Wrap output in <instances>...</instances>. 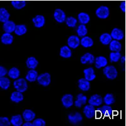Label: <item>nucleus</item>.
<instances>
[{"instance_id":"aec40b11","label":"nucleus","mask_w":126,"mask_h":126,"mask_svg":"<svg viewBox=\"0 0 126 126\" xmlns=\"http://www.w3.org/2000/svg\"><path fill=\"white\" fill-rule=\"evenodd\" d=\"M23 98H24V96L23 95V93L18 92L17 90L12 92L11 95H10L11 101L16 103H18L22 102L23 100Z\"/></svg>"},{"instance_id":"c03bdc74","label":"nucleus","mask_w":126,"mask_h":126,"mask_svg":"<svg viewBox=\"0 0 126 126\" xmlns=\"http://www.w3.org/2000/svg\"><path fill=\"white\" fill-rule=\"evenodd\" d=\"M23 126H33V124L31 122H25L23 124Z\"/></svg>"},{"instance_id":"c85d7f7f","label":"nucleus","mask_w":126,"mask_h":126,"mask_svg":"<svg viewBox=\"0 0 126 126\" xmlns=\"http://www.w3.org/2000/svg\"><path fill=\"white\" fill-rule=\"evenodd\" d=\"M100 42L104 46H108L110 44L113 39H112V36L110 35V33H103L100 36L99 38Z\"/></svg>"},{"instance_id":"7c9ffc66","label":"nucleus","mask_w":126,"mask_h":126,"mask_svg":"<svg viewBox=\"0 0 126 126\" xmlns=\"http://www.w3.org/2000/svg\"><path fill=\"white\" fill-rule=\"evenodd\" d=\"M10 17V14L7 10L4 8H0V22L2 23L8 21Z\"/></svg>"},{"instance_id":"412c9836","label":"nucleus","mask_w":126,"mask_h":126,"mask_svg":"<svg viewBox=\"0 0 126 126\" xmlns=\"http://www.w3.org/2000/svg\"><path fill=\"white\" fill-rule=\"evenodd\" d=\"M83 73L85 78L89 81H92L96 78V75L94 74V71L93 67H90L86 68L83 70Z\"/></svg>"},{"instance_id":"de8ad7c7","label":"nucleus","mask_w":126,"mask_h":126,"mask_svg":"<svg viewBox=\"0 0 126 126\" xmlns=\"http://www.w3.org/2000/svg\"></svg>"},{"instance_id":"09e8293b","label":"nucleus","mask_w":126,"mask_h":126,"mask_svg":"<svg viewBox=\"0 0 126 126\" xmlns=\"http://www.w3.org/2000/svg\"></svg>"},{"instance_id":"79ce46f5","label":"nucleus","mask_w":126,"mask_h":126,"mask_svg":"<svg viewBox=\"0 0 126 126\" xmlns=\"http://www.w3.org/2000/svg\"><path fill=\"white\" fill-rule=\"evenodd\" d=\"M8 71L6 69V68L2 66H0V77L5 76L6 75H8Z\"/></svg>"},{"instance_id":"20e7f679","label":"nucleus","mask_w":126,"mask_h":126,"mask_svg":"<svg viewBox=\"0 0 126 126\" xmlns=\"http://www.w3.org/2000/svg\"><path fill=\"white\" fill-rule=\"evenodd\" d=\"M95 14L98 18L105 20L110 15V10L107 6H100L96 10Z\"/></svg>"},{"instance_id":"c756f323","label":"nucleus","mask_w":126,"mask_h":126,"mask_svg":"<svg viewBox=\"0 0 126 126\" xmlns=\"http://www.w3.org/2000/svg\"><path fill=\"white\" fill-rule=\"evenodd\" d=\"M94 44L93 40L88 36H85L81 39V45L85 48L92 47Z\"/></svg>"},{"instance_id":"c9c22d12","label":"nucleus","mask_w":126,"mask_h":126,"mask_svg":"<svg viewBox=\"0 0 126 126\" xmlns=\"http://www.w3.org/2000/svg\"><path fill=\"white\" fill-rule=\"evenodd\" d=\"M76 33L79 37L82 38L86 36L88 33V29L86 25L83 24L79 25L76 29Z\"/></svg>"},{"instance_id":"6ab92c4d","label":"nucleus","mask_w":126,"mask_h":126,"mask_svg":"<svg viewBox=\"0 0 126 126\" xmlns=\"http://www.w3.org/2000/svg\"><path fill=\"white\" fill-rule=\"evenodd\" d=\"M97 111L100 112L101 114L105 117H111L113 113V110L110 105H105L102 107H100L97 109Z\"/></svg>"},{"instance_id":"9d476101","label":"nucleus","mask_w":126,"mask_h":126,"mask_svg":"<svg viewBox=\"0 0 126 126\" xmlns=\"http://www.w3.org/2000/svg\"><path fill=\"white\" fill-rule=\"evenodd\" d=\"M103 98L98 94H94L91 96V97L88 100L89 104L92 105L94 107L100 106L103 103Z\"/></svg>"},{"instance_id":"4be33fe9","label":"nucleus","mask_w":126,"mask_h":126,"mask_svg":"<svg viewBox=\"0 0 126 126\" xmlns=\"http://www.w3.org/2000/svg\"><path fill=\"white\" fill-rule=\"evenodd\" d=\"M59 55L61 57L64 59H69L72 56V51L68 46H64L60 49Z\"/></svg>"},{"instance_id":"5701e85b","label":"nucleus","mask_w":126,"mask_h":126,"mask_svg":"<svg viewBox=\"0 0 126 126\" xmlns=\"http://www.w3.org/2000/svg\"><path fill=\"white\" fill-rule=\"evenodd\" d=\"M14 37H13V35L10 33H3L1 35V43L4 45H11L13 42Z\"/></svg>"},{"instance_id":"bb28decb","label":"nucleus","mask_w":126,"mask_h":126,"mask_svg":"<svg viewBox=\"0 0 126 126\" xmlns=\"http://www.w3.org/2000/svg\"><path fill=\"white\" fill-rule=\"evenodd\" d=\"M109 49L112 52H120L122 50V44L119 40L113 39L109 44Z\"/></svg>"},{"instance_id":"4468645a","label":"nucleus","mask_w":126,"mask_h":126,"mask_svg":"<svg viewBox=\"0 0 126 126\" xmlns=\"http://www.w3.org/2000/svg\"><path fill=\"white\" fill-rule=\"evenodd\" d=\"M110 35L112 36L113 40H122L124 38V31L119 28H114L112 30Z\"/></svg>"},{"instance_id":"a211bd4d","label":"nucleus","mask_w":126,"mask_h":126,"mask_svg":"<svg viewBox=\"0 0 126 126\" xmlns=\"http://www.w3.org/2000/svg\"><path fill=\"white\" fill-rule=\"evenodd\" d=\"M78 88L83 92H88L90 88V83L86 79L80 78L78 81Z\"/></svg>"},{"instance_id":"58836bf2","label":"nucleus","mask_w":126,"mask_h":126,"mask_svg":"<svg viewBox=\"0 0 126 126\" xmlns=\"http://www.w3.org/2000/svg\"><path fill=\"white\" fill-rule=\"evenodd\" d=\"M78 20L77 18H75L74 16H68L67 17L66 20V24L68 27L70 28H75L76 27V25L78 23Z\"/></svg>"},{"instance_id":"7ed1b4c3","label":"nucleus","mask_w":126,"mask_h":126,"mask_svg":"<svg viewBox=\"0 0 126 126\" xmlns=\"http://www.w3.org/2000/svg\"><path fill=\"white\" fill-rule=\"evenodd\" d=\"M37 81L39 85L46 87L49 86L51 83V76L48 73H42L38 76Z\"/></svg>"},{"instance_id":"6e6552de","label":"nucleus","mask_w":126,"mask_h":126,"mask_svg":"<svg viewBox=\"0 0 126 126\" xmlns=\"http://www.w3.org/2000/svg\"><path fill=\"white\" fill-rule=\"evenodd\" d=\"M83 113L87 119H91L93 118L96 113V110L94 109V107L90 104L86 105L85 107L83 108Z\"/></svg>"},{"instance_id":"f704fd0d","label":"nucleus","mask_w":126,"mask_h":126,"mask_svg":"<svg viewBox=\"0 0 126 126\" xmlns=\"http://www.w3.org/2000/svg\"><path fill=\"white\" fill-rule=\"evenodd\" d=\"M11 85V81L10 79L7 77L3 76V77H0V87L1 88L6 90L10 88Z\"/></svg>"},{"instance_id":"a18cd8bd","label":"nucleus","mask_w":126,"mask_h":126,"mask_svg":"<svg viewBox=\"0 0 126 126\" xmlns=\"http://www.w3.org/2000/svg\"><path fill=\"white\" fill-rule=\"evenodd\" d=\"M126 56H123V57H121V59H120V61H121V63H122V64L125 63V62H126Z\"/></svg>"},{"instance_id":"4c0bfd02","label":"nucleus","mask_w":126,"mask_h":126,"mask_svg":"<svg viewBox=\"0 0 126 126\" xmlns=\"http://www.w3.org/2000/svg\"><path fill=\"white\" fill-rule=\"evenodd\" d=\"M103 99L105 104L108 105H111L113 104L115 102L114 96L112 93H107Z\"/></svg>"},{"instance_id":"37998d69","label":"nucleus","mask_w":126,"mask_h":126,"mask_svg":"<svg viewBox=\"0 0 126 126\" xmlns=\"http://www.w3.org/2000/svg\"><path fill=\"white\" fill-rule=\"evenodd\" d=\"M120 9L121 10L122 12L126 13V1H123L121 2L120 4Z\"/></svg>"},{"instance_id":"dca6fc26","label":"nucleus","mask_w":126,"mask_h":126,"mask_svg":"<svg viewBox=\"0 0 126 126\" xmlns=\"http://www.w3.org/2000/svg\"><path fill=\"white\" fill-rule=\"evenodd\" d=\"M16 26V25L15 23L14 22L11 21V20H8L7 22L3 23V29L4 32L12 33L13 32H15Z\"/></svg>"},{"instance_id":"f8f14e48","label":"nucleus","mask_w":126,"mask_h":126,"mask_svg":"<svg viewBox=\"0 0 126 126\" xmlns=\"http://www.w3.org/2000/svg\"><path fill=\"white\" fill-rule=\"evenodd\" d=\"M95 57L90 52H86L81 57L80 61L83 64H92L94 63Z\"/></svg>"},{"instance_id":"f257e3e1","label":"nucleus","mask_w":126,"mask_h":126,"mask_svg":"<svg viewBox=\"0 0 126 126\" xmlns=\"http://www.w3.org/2000/svg\"><path fill=\"white\" fill-rule=\"evenodd\" d=\"M103 73L106 78L110 80H113L118 76V71L115 67L113 66H107L103 67Z\"/></svg>"},{"instance_id":"393cba45","label":"nucleus","mask_w":126,"mask_h":126,"mask_svg":"<svg viewBox=\"0 0 126 126\" xmlns=\"http://www.w3.org/2000/svg\"><path fill=\"white\" fill-rule=\"evenodd\" d=\"M38 76V72L35 69H30L27 72L25 76V79L29 82H34L37 81Z\"/></svg>"},{"instance_id":"1a4fd4ad","label":"nucleus","mask_w":126,"mask_h":126,"mask_svg":"<svg viewBox=\"0 0 126 126\" xmlns=\"http://www.w3.org/2000/svg\"><path fill=\"white\" fill-rule=\"evenodd\" d=\"M68 120L69 122L73 125H78L82 122L83 116L79 112L71 113L68 115Z\"/></svg>"},{"instance_id":"e433bc0d","label":"nucleus","mask_w":126,"mask_h":126,"mask_svg":"<svg viewBox=\"0 0 126 126\" xmlns=\"http://www.w3.org/2000/svg\"><path fill=\"white\" fill-rule=\"evenodd\" d=\"M122 56L120 52H112L109 54V59L111 63H117L120 60Z\"/></svg>"},{"instance_id":"72a5a7b5","label":"nucleus","mask_w":126,"mask_h":126,"mask_svg":"<svg viewBox=\"0 0 126 126\" xmlns=\"http://www.w3.org/2000/svg\"><path fill=\"white\" fill-rule=\"evenodd\" d=\"M27 32V28L26 27L25 25L20 24L17 25L16 26V29L15 30V33L16 35L22 36L25 34Z\"/></svg>"},{"instance_id":"cd10ccee","label":"nucleus","mask_w":126,"mask_h":126,"mask_svg":"<svg viewBox=\"0 0 126 126\" xmlns=\"http://www.w3.org/2000/svg\"><path fill=\"white\" fill-rule=\"evenodd\" d=\"M23 118L22 115L20 114L13 115L10 119L12 125L13 126H23Z\"/></svg>"},{"instance_id":"2f4dec72","label":"nucleus","mask_w":126,"mask_h":126,"mask_svg":"<svg viewBox=\"0 0 126 126\" xmlns=\"http://www.w3.org/2000/svg\"><path fill=\"white\" fill-rule=\"evenodd\" d=\"M11 4L16 10H22L25 7L27 3L24 0H12Z\"/></svg>"},{"instance_id":"39448f33","label":"nucleus","mask_w":126,"mask_h":126,"mask_svg":"<svg viewBox=\"0 0 126 126\" xmlns=\"http://www.w3.org/2000/svg\"><path fill=\"white\" fill-rule=\"evenodd\" d=\"M53 16L55 20L59 23H63L65 22L66 18H67L65 12L60 8H57L55 10Z\"/></svg>"},{"instance_id":"ea45409f","label":"nucleus","mask_w":126,"mask_h":126,"mask_svg":"<svg viewBox=\"0 0 126 126\" xmlns=\"http://www.w3.org/2000/svg\"><path fill=\"white\" fill-rule=\"evenodd\" d=\"M12 125L11 121L7 117H0V126H10Z\"/></svg>"},{"instance_id":"423d86ee","label":"nucleus","mask_w":126,"mask_h":126,"mask_svg":"<svg viewBox=\"0 0 126 126\" xmlns=\"http://www.w3.org/2000/svg\"><path fill=\"white\" fill-rule=\"evenodd\" d=\"M79 37L78 35H73L69 36L67 40V46L70 47L71 49H75L81 45V40H79Z\"/></svg>"},{"instance_id":"49530a36","label":"nucleus","mask_w":126,"mask_h":126,"mask_svg":"<svg viewBox=\"0 0 126 126\" xmlns=\"http://www.w3.org/2000/svg\"></svg>"},{"instance_id":"a878e982","label":"nucleus","mask_w":126,"mask_h":126,"mask_svg":"<svg viewBox=\"0 0 126 126\" xmlns=\"http://www.w3.org/2000/svg\"><path fill=\"white\" fill-rule=\"evenodd\" d=\"M39 64V61L35 57H29L26 61V66L30 69H35Z\"/></svg>"},{"instance_id":"ddd939ff","label":"nucleus","mask_w":126,"mask_h":126,"mask_svg":"<svg viewBox=\"0 0 126 126\" xmlns=\"http://www.w3.org/2000/svg\"><path fill=\"white\" fill-rule=\"evenodd\" d=\"M94 66L97 69H100L102 67H105L107 66L108 64V60L106 57L104 56H98L95 57L94 60Z\"/></svg>"},{"instance_id":"2eb2a0df","label":"nucleus","mask_w":126,"mask_h":126,"mask_svg":"<svg viewBox=\"0 0 126 126\" xmlns=\"http://www.w3.org/2000/svg\"><path fill=\"white\" fill-rule=\"evenodd\" d=\"M22 116L25 122H32L35 119L36 115L33 110L30 109H25L22 113Z\"/></svg>"},{"instance_id":"b1692460","label":"nucleus","mask_w":126,"mask_h":126,"mask_svg":"<svg viewBox=\"0 0 126 126\" xmlns=\"http://www.w3.org/2000/svg\"><path fill=\"white\" fill-rule=\"evenodd\" d=\"M78 20L80 24L86 25L90 21V16L86 12H81L78 15Z\"/></svg>"},{"instance_id":"0eeeda50","label":"nucleus","mask_w":126,"mask_h":126,"mask_svg":"<svg viewBox=\"0 0 126 126\" xmlns=\"http://www.w3.org/2000/svg\"><path fill=\"white\" fill-rule=\"evenodd\" d=\"M73 98H73V94H69V93L64 94L61 98L62 104L66 109L71 107L73 105V104H75Z\"/></svg>"},{"instance_id":"9b49d317","label":"nucleus","mask_w":126,"mask_h":126,"mask_svg":"<svg viewBox=\"0 0 126 126\" xmlns=\"http://www.w3.org/2000/svg\"><path fill=\"white\" fill-rule=\"evenodd\" d=\"M32 22L34 25L35 27L40 29L43 27L46 23V18L43 15H37L34 18H32Z\"/></svg>"},{"instance_id":"f3484780","label":"nucleus","mask_w":126,"mask_h":126,"mask_svg":"<svg viewBox=\"0 0 126 126\" xmlns=\"http://www.w3.org/2000/svg\"><path fill=\"white\" fill-rule=\"evenodd\" d=\"M87 96L84 95L83 93H79L76 96V100L75 102V105L78 108H81L83 105H86L87 102Z\"/></svg>"},{"instance_id":"f03ea898","label":"nucleus","mask_w":126,"mask_h":126,"mask_svg":"<svg viewBox=\"0 0 126 126\" xmlns=\"http://www.w3.org/2000/svg\"><path fill=\"white\" fill-rule=\"evenodd\" d=\"M13 86L16 90L23 93L27 90L28 89L27 81L24 78L16 79L13 82Z\"/></svg>"},{"instance_id":"a19ab883","label":"nucleus","mask_w":126,"mask_h":126,"mask_svg":"<svg viewBox=\"0 0 126 126\" xmlns=\"http://www.w3.org/2000/svg\"><path fill=\"white\" fill-rule=\"evenodd\" d=\"M32 124H33V126H45L46 125V121L41 118L35 119L33 120Z\"/></svg>"},{"instance_id":"473e14b6","label":"nucleus","mask_w":126,"mask_h":126,"mask_svg":"<svg viewBox=\"0 0 126 126\" xmlns=\"http://www.w3.org/2000/svg\"><path fill=\"white\" fill-rule=\"evenodd\" d=\"M20 75V71L17 67H13L11 69H9L8 73V76L9 78L12 79H16L19 78Z\"/></svg>"}]
</instances>
